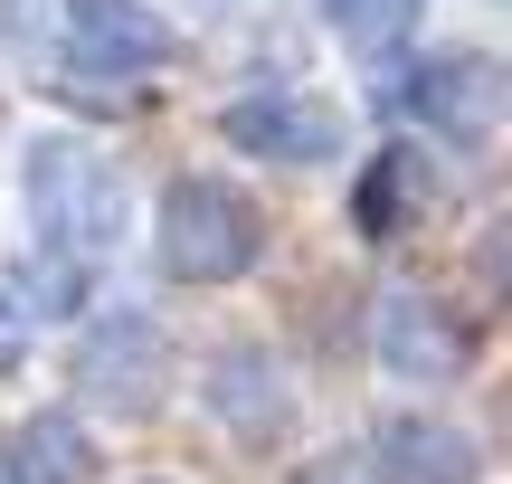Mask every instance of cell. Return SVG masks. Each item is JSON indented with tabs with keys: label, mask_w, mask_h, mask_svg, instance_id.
Here are the masks:
<instances>
[{
	"label": "cell",
	"mask_w": 512,
	"mask_h": 484,
	"mask_svg": "<svg viewBox=\"0 0 512 484\" xmlns=\"http://www.w3.org/2000/svg\"><path fill=\"white\" fill-rule=\"evenodd\" d=\"M152 247H162L171 285H238L266 257V209L219 171H181L152 209Z\"/></svg>",
	"instance_id": "1"
},
{
	"label": "cell",
	"mask_w": 512,
	"mask_h": 484,
	"mask_svg": "<svg viewBox=\"0 0 512 484\" xmlns=\"http://www.w3.org/2000/svg\"><path fill=\"white\" fill-rule=\"evenodd\" d=\"M29 209L57 247H114L124 238V171L76 133H38L29 143Z\"/></svg>",
	"instance_id": "2"
},
{
	"label": "cell",
	"mask_w": 512,
	"mask_h": 484,
	"mask_svg": "<svg viewBox=\"0 0 512 484\" xmlns=\"http://www.w3.org/2000/svg\"><path fill=\"white\" fill-rule=\"evenodd\" d=\"M76 390H86L95 409H114V418H152L171 399V333L143 323V314L95 323V333L76 342Z\"/></svg>",
	"instance_id": "3"
},
{
	"label": "cell",
	"mask_w": 512,
	"mask_h": 484,
	"mask_svg": "<svg viewBox=\"0 0 512 484\" xmlns=\"http://www.w3.org/2000/svg\"><path fill=\"white\" fill-rule=\"evenodd\" d=\"M228 152H247V162H285V171H313L342 152V105L332 95H238V105L219 114Z\"/></svg>",
	"instance_id": "4"
},
{
	"label": "cell",
	"mask_w": 512,
	"mask_h": 484,
	"mask_svg": "<svg viewBox=\"0 0 512 484\" xmlns=\"http://www.w3.org/2000/svg\"><path fill=\"white\" fill-rule=\"evenodd\" d=\"M57 29H67V57L95 76H152L181 57V29L143 0H57Z\"/></svg>",
	"instance_id": "5"
},
{
	"label": "cell",
	"mask_w": 512,
	"mask_h": 484,
	"mask_svg": "<svg viewBox=\"0 0 512 484\" xmlns=\"http://www.w3.org/2000/svg\"><path fill=\"white\" fill-rule=\"evenodd\" d=\"M209 418H219V437H238V447H285L294 437L285 361H275L266 342H228V352L209 361Z\"/></svg>",
	"instance_id": "6"
},
{
	"label": "cell",
	"mask_w": 512,
	"mask_h": 484,
	"mask_svg": "<svg viewBox=\"0 0 512 484\" xmlns=\"http://www.w3.org/2000/svg\"><path fill=\"white\" fill-rule=\"evenodd\" d=\"M408 114L446 143H494L503 133V67L484 48H446L408 76Z\"/></svg>",
	"instance_id": "7"
},
{
	"label": "cell",
	"mask_w": 512,
	"mask_h": 484,
	"mask_svg": "<svg viewBox=\"0 0 512 484\" xmlns=\"http://www.w3.org/2000/svg\"><path fill=\"white\" fill-rule=\"evenodd\" d=\"M370 342H380V361H389L399 380H456V371H465V333H456V314H446L437 295H418V285L380 295Z\"/></svg>",
	"instance_id": "8"
},
{
	"label": "cell",
	"mask_w": 512,
	"mask_h": 484,
	"mask_svg": "<svg viewBox=\"0 0 512 484\" xmlns=\"http://www.w3.org/2000/svg\"><path fill=\"white\" fill-rule=\"evenodd\" d=\"M427 200H437V171H427L418 143H380L370 152V171L351 181V228H361L370 247L408 238V228L427 219Z\"/></svg>",
	"instance_id": "9"
},
{
	"label": "cell",
	"mask_w": 512,
	"mask_h": 484,
	"mask_svg": "<svg viewBox=\"0 0 512 484\" xmlns=\"http://www.w3.org/2000/svg\"><path fill=\"white\" fill-rule=\"evenodd\" d=\"M0 466H10V484H86L95 475V437L76 428L67 409H38V418H19V428H10Z\"/></svg>",
	"instance_id": "10"
},
{
	"label": "cell",
	"mask_w": 512,
	"mask_h": 484,
	"mask_svg": "<svg viewBox=\"0 0 512 484\" xmlns=\"http://www.w3.org/2000/svg\"><path fill=\"white\" fill-rule=\"evenodd\" d=\"M380 466H389V484H475V447L456 428H437V418H389Z\"/></svg>",
	"instance_id": "11"
},
{
	"label": "cell",
	"mask_w": 512,
	"mask_h": 484,
	"mask_svg": "<svg viewBox=\"0 0 512 484\" xmlns=\"http://www.w3.org/2000/svg\"><path fill=\"white\" fill-rule=\"evenodd\" d=\"M418 10H427V0H323L332 38H342L351 57H399L408 29H418Z\"/></svg>",
	"instance_id": "12"
},
{
	"label": "cell",
	"mask_w": 512,
	"mask_h": 484,
	"mask_svg": "<svg viewBox=\"0 0 512 484\" xmlns=\"http://www.w3.org/2000/svg\"><path fill=\"white\" fill-rule=\"evenodd\" d=\"M19 285H29V304H19V314H76V304H86V266H76V257L19 266Z\"/></svg>",
	"instance_id": "13"
},
{
	"label": "cell",
	"mask_w": 512,
	"mask_h": 484,
	"mask_svg": "<svg viewBox=\"0 0 512 484\" xmlns=\"http://www.w3.org/2000/svg\"><path fill=\"white\" fill-rule=\"evenodd\" d=\"M304 484H380V475H370V447H351V456H313Z\"/></svg>",
	"instance_id": "14"
},
{
	"label": "cell",
	"mask_w": 512,
	"mask_h": 484,
	"mask_svg": "<svg viewBox=\"0 0 512 484\" xmlns=\"http://www.w3.org/2000/svg\"><path fill=\"white\" fill-rule=\"evenodd\" d=\"M29 361V314L10 304V285H0V371H19Z\"/></svg>",
	"instance_id": "15"
}]
</instances>
